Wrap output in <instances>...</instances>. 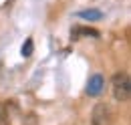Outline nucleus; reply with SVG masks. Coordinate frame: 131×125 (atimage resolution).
Segmentation results:
<instances>
[{
  "mask_svg": "<svg viewBox=\"0 0 131 125\" xmlns=\"http://www.w3.org/2000/svg\"><path fill=\"white\" fill-rule=\"evenodd\" d=\"M111 91H113L115 101L127 103L131 97V81L127 73H115L111 79Z\"/></svg>",
  "mask_w": 131,
  "mask_h": 125,
  "instance_id": "nucleus-1",
  "label": "nucleus"
},
{
  "mask_svg": "<svg viewBox=\"0 0 131 125\" xmlns=\"http://www.w3.org/2000/svg\"><path fill=\"white\" fill-rule=\"evenodd\" d=\"M91 123L93 125H111L113 123V109L107 103H97L91 111Z\"/></svg>",
  "mask_w": 131,
  "mask_h": 125,
  "instance_id": "nucleus-2",
  "label": "nucleus"
},
{
  "mask_svg": "<svg viewBox=\"0 0 131 125\" xmlns=\"http://www.w3.org/2000/svg\"><path fill=\"white\" fill-rule=\"evenodd\" d=\"M103 85H105V81L101 75H93V77L89 79V85H87V93L91 95V97H97L101 91H103Z\"/></svg>",
  "mask_w": 131,
  "mask_h": 125,
  "instance_id": "nucleus-3",
  "label": "nucleus"
},
{
  "mask_svg": "<svg viewBox=\"0 0 131 125\" xmlns=\"http://www.w3.org/2000/svg\"><path fill=\"white\" fill-rule=\"evenodd\" d=\"M79 34L97 38V36H99V30H95V28H89V26H75V28L71 30V36H73V38H79Z\"/></svg>",
  "mask_w": 131,
  "mask_h": 125,
  "instance_id": "nucleus-4",
  "label": "nucleus"
},
{
  "mask_svg": "<svg viewBox=\"0 0 131 125\" xmlns=\"http://www.w3.org/2000/svg\"><path fill=\"white\" fill-rule=\"evenodd\" d=\"M101 10H93V8H91V10H81V12H79V18H87V20H99V18H101Z\"/></svg>",
  "mask_w": 131,
  "mask_h": 125,
  "instance_id": "nucleus-5",
  "label": "nucleus"
},
{
  "mask_svg": "<svg viewBox=\"0 0 131 125\" xmlns=\"http://www.w3.org/2000/svg\"><path fill=\"white\" fill-rule=\"evenodd\" d=\"M32 48H34L32 38H26V43H24L22 48H20V55H22V57H30V55H32Z\"/></svg>",
  "mask_w": 131,
  "mask_h": 125,
  "instance_id": "nucleus-6",
  "label": "nucleus"
},
{
  "mask_svg": "<svg viewBox=\"0 0 131 125\" xmlns=\"http://www.w3.org/2000/svg\"><path fill=\"white\" fill-rule=\"evenodd\" d=\"M0 125H10L8 115H6V109H4V105H2V103H0Z\"/></svg>",
  "mask_w": 131,
  "mask_h": 125,
  "instance_id": "nucleus-7",
  "label": "nucleus"
}]
</instances>
